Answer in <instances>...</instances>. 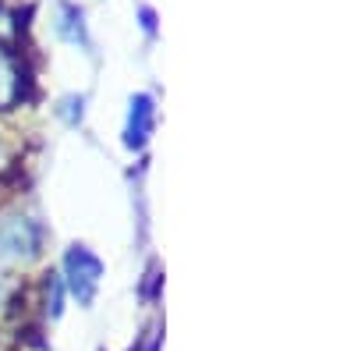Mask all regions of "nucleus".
Returning a JSON list of instances; mask_svg holds the SVG:
<instances>
[{
  "label": "nucleus",
  "mask_w": 354,
  "mask_h": 351,
  "mask_svg": "<svg viewBox=\"0 0 354 351\" xmlns=\"http://www.w3.org/2000/svg\"><path fill=\"white\" fill-rule=\"evenodd\" d=\"M11 96H15V71L0 53V100H11Z\"/></svg>",
  "instance_id": "nucleus-1"
}]
</instances>
